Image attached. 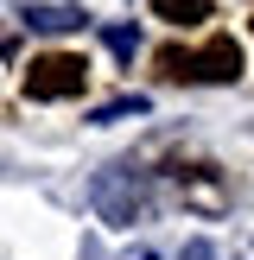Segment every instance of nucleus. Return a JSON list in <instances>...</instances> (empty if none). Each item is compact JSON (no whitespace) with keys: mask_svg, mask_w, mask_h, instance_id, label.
<instances>
[{"mask_svg":"<svg viewBox=\"0 0 254 260\" xmlns=\"http://www.w3.org/2000/svg\"><path fill=\"white\" fill-rule=\"evenodd\" d=\"M152 63H159V76H165V83H241V70H248V51H241L229 32H216L203 51L165 45Z\"/></svg>","mask_w":254,"mask_h":260,"instance_id":"1","label":"nucleus"},{"mask_svg":"<svg viewBox=\"0 0 254 260\" xmlns=\"http://www.w3.org/2000/svg\"><path fill=\"white\" fill-rule=\"evenodd\" d=\"M19 89H25V102H70V95L89 89V57H76V51H45V57L25 63Z\"/></svg>","mask_w":254,"mask_h":260,"instance_id":"2","label":"nucleus"},{"mask_svg":"<svg viewBox=\"0 0 254 260\" xmlns=\"http://www.w3.org/2000/svg\"><path fill=\"white\" fill-rule=\"evenodd\" d=\"M96 210H102V222H146V210H152V190H146V178L140 172H127V165H108V172L96 178Z\"/></svg>","mask_w":254,"mask_h":260,"instance_id":"3","label":"nucleus"},{"mask_svg":"<svg viewBox=\"0 0 254 260\" xmlns=\"http://www.w3.org/2000/svg\"><path fill=\"white\" fill-rule=\"evenodd\" d=\"M172 184H178V197H184L190 210H203V216H223L229 210V184H223V172H216L210 159H178L172 165Z\"/></svg>","mask_w":254,"mask_h":260,"instance_id":"4","label":"nucleus"},{"mask_svg":"<svg viewBox=\"0 0 254 260\" xmlns=\"http://www.w3.org/2000/svg\"><path fill=\"white\" fill-rule=\"evenodd\" d=\"M216 13V0H152V19H165V25H203Z\"/></svg>","mask_w":254,"mask_h":260,"instance_id":"5","label":"nucleus"},{"mask_svg":"<svg viewBox=\"0 0 254 260\" xmlns=\"http://www.w3.org/2000/svg\"><path fill=\"white\" fill-rule=\"evenodd\" d=\"M25 25H38V32H76L83 13H76V7H32V13H25Z\"/></svg>","mask_w":254,"mask_h":260,"instance_id":"6","label":"nucleus"},{"mask_svg":"<svg viewBox=\"0 0 254 260\" xmlns=\"http://www.w3.org/2000/svg\"><path fill=\"white\" fill-rule=\"evenodd\" d=\"M108 51H121V57H134V32H127V25H108Z\"/></svg>","mask_w":254,"mask_h":260,"instance_id":"7","label":"nucleus"}]
</instances>
